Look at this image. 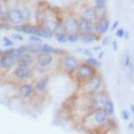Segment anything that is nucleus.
I'll return each mask as SVG.
<instances>
[{
  "mask_svg": "<svg viewBox=\"0 0 134 134\" xmlns=\"http://www.w3.org/2000/svg\"><path fill=\"white\" fill-rule=\"evenodd\" d=\"M110 118L103 108H94L92 109L87 115L83 118L82 123L86 125L90 130L99 129L105 127L110 123Z\"/></svg>",
  "mask_w": 134,
  "mask_h": 134,
  "instance_id": "1",
  "label": "nucleus"
},
{
  "mask_svg": "<svg viewBox=\"0 0 134 134\" xmlns=\"http://www.w3.org/2000/svg\"><path fill=\"white\" fill-rule=\"evenodd\" d=\"M80 88L82 94H94L100 90L105 88V82L101 73L98 72L97 75L88 80L87 82L80 85Z\"/></svg>",
  "mask_w": 134,
  "mask_h": 134,
  "instance_id": "2",
  "label": "nucleus"
},
{
  "mask_svg": "<svg viewBox=\"0 0 134 134\" xmlns=\"http://www.w3.org/2000/svg\"><path fill=\"white\" fill-rule=\"evenodd\" d=\"M98 73V70L92 68L91 66L87 64L85 62H82L77 68V69L74 72L75 78L77 81L79 85L82 84L90 78L94 76Z\"/></svg>",
  "mask_w": 134,
  "mask_h": 134,
  "instance_id": "3",
  "label": "nucleus"
},
{
  "mask_svg": "<svg viewBox=\"0 0 134 134\" xmlns=\"http://www.w3.org/2000/svg\"><path fill=\"white\" fill-rule=\"evenodd\" d=\"M91 95H92V103L94 108H104L106 103L110 98V94H109L108 90L106 88Z\"/></svg>",
  "mask_w": 134,
  "mask_h": 134,
  "instance_id": "4",
  "label": "nucleus"
},
{
  "mask_svg": "<svg viewBox=\"0 0 134 134\" xmlns=\"http://www.w3.org/2000/svg\"><path fill=\"white\" fill-rule=\"evenodd\" d=\"M82 62H80L79 59L75 56V55L68 54L66 55L63 59V68L69 73H74L75 70L77 69V68L79 67V65Z\"/></svg>",
  "mask_w": 134,
  "mask_h": 134,
  "instance_id": "5",
  "label": "nucleus"
},
{
  "mask_svg": "<svg viewBox=\"0 0 134 134\" xmlns=\"http://www.w3.org/2000/svg\"><path fill=\"white\" fill-rule=\"evenodd\" d=\"M12 49H9L6 52H4L3 56L0 59V65L3 68L10 69V68H12L17 62L16 60L14 59L13 55L12 54Z\"/></svg>",
  "mask_w": 134,
  "mask_h": 134,
  "instance_id": "6",
  "label": "nucleus"
},
{
  "mask_svg": "<svg viewBox=\"0 0 134 134\" xmlns=\"http://www.w3.org/2000/svg\"><path fill=\"white\" fill-rule=\"evenodd\" d=\"M14 75H15V76L20 80L26 79V78H28L30 76V75H31L30 67L25 64H20V63H19V66H18L17 69H15V71H14Z\"/></svg>",
  "mask_w": 134,
  "mask_h": 134,
  "instance_id": "7",
  "label": "nucleus"
},
{
  "mask_svg": "<svg viewBox=\"0 0 134 134\" xmlns=\"http://www.w3.org/2000/svg\"><path fill=\"white\" fill-rule=\"evenodd\" d=\"M92 22L88 20L87 19L83 17H81L78 19V25H77V32L79 34H87L90 32V28H91Z\"/></svg>",
  "mask_w": 134,
  "mask_h": 134,
  "instance_id": "8",
  "label": "nucleus"
},
{
  "mask_svg": "<svg viewBox=\"0 0 134 134\" xmlns=\"http://www.w3.org/2000/svg\"><path fill=\"white\" fill-rule=\"evenodd\" d=\"M54 62V57L52 54H40L37 56V64L40 66V68H47L49 65L52 64Z\"/></svg>",
  "mask_w": 134,
  "mask_h": 134,
  "instance_id": "9",
  "label": "nucleus"
},
{
  "mask_svg": "<svg viewBox=\"0 0 134 134\" xmlns=\"http://www.w3.org/2000/svg\"><path fill=\"white\" fill-rule=\"evenodd\" d=\"M34 90H35V88L32 84L25 83V84H22L19 88V91H18V93H19V95L22 98H27V97H30L32 94H34Z\"/></svg>",
  "mask_w": 134,
  "mask_h": 134,
  "instance_id": "10",
  "label": "nucleus"
},
{
  "mask_svg": "<svg viewBox=\"0 0 134 134\" xmlns=\"http://www.w3.org/2000/svg\"><path fill=\"white\" fill-rule=\"evenodd\" d=\"M65 26L69 34L72 32H77V25L78 19L75 17H69L65 21Z\"/></svg>",
  "mask_w": 134,
  "mask_h": 134,
  "instance_id": "11",
  "label": "nucleus"
},
{
  "mask_svg": "<svg viewBox=\"0 0 134 134\" xmlns=\"http://www.w3.org/2000/svg\"><path fill=\"white\" fill-rule=\"evenodd\" d=\"M8 18L13 24H19L20 22L23 20V17H22V13L20 10L13 9L8 12Z\"/></svg>",
  "mask_w": 134,
  "mask_h": 134,
  "instance_id": "12",
  "label": "nucleus"
},
{
  "mask_svg": "<svg viewBox=\"0 0 134 134\" xmlns=\"http://www.w3.org/2000/svg\"><path fill=\"white\" fill-rule=\"evenodd\" d=\"M49 84V78L48 77H42L35 82L34 88L38 92H44L48 88Z\"/></svg>",
  "mask_w": 134,
  "mask_h": 134,
  "instance_id": "13",
  "label": "nucleus"
},
{
  "mask_svg": "<svg viewBox=\"0 0 134 134\" xmlns=\"http://www.w3.org/2000/svg\"><path fill=\"white\" fill-rule=\"evenodd\" d=\"M97 21H98V26H99V32H98V35L102 36L105 32H107L109 28H110V20L105 18V19L97 20Z\"/></svg>",
  "mask_w": 134,
  "mask_h": 134,
  "instance_id": "14",
  "label": "nucleus"
},
{
  "mask_svg": "<svg viewBox=\"0 0 134 134\" xmlns=\"http://www.w3.org/2000/svg\"><path fill=\"white\" fill-rule=\"evenodd\" d=\"M34 35H37L40 38H45V39H51L54 36V34L52 32L48 31L46 28H42V27H36L35 29Z\"/></svg>",
  "mask_w": 134,
  "mask_h": 134,
  "instance_id": "15",
  "label": "nucleus"
},
{
  "mask_svg": "<svg viewBox=\"0 0 134 134\" xmlns=\"http://www.w3.org/2000/svg\"><path fill=\"white\" fill-rule=\"evenodd\" d=\"M82 17L85 18L91 22L97 21V17H96V12H95V9L93 8H87L85 9L84 11L82 12Z\"/></svg>",
  "mask_w": 134,
  "mask_h": 134,
  "instance_id": "16",
  "label": "nucleus"
},
{
  "mask_svg": "<svg viewBox=\"0 0 134 134\" xmlns=\"http://www.w3.org/2000/svg\"><path fill=\"white\" fill-rule=\"evenodd\" d=\"M103 109L105 110V111L107 112V114L109 115L110 118H112L113 116L115 115V104L111 98H110V99L108 100V102L106 103V104Z\"/></svg>",
  "mask_w": 134,
  "mask_h": 134,
  "instance_id": "17",
  "label": "nucleus"
},
{
  "mask_svg": "<svg viewBox=\"0 0 134 134\" xmlns=\"http://www.w3.org/2000/svg\"><path fill=\"white\" fill-rule=\"evenodd\" d=\"M96 38H97V36L92 34L91 32L80 34V40L83 43H86V44H90V43H92L93 41H95Z\"/></svg>",
  "mask_w": 134,
  "mask_h": 134,
  "instance_id": "18",
  "label": "nucleus"
},
{
  "mask_svg": "<svg viewBox=\"0 0 134 134\" xmlns=\"http://www.w3.org/2000/svg\"><path fill=\"white\" fill-rule=\"evenodd\" d=\"M59 24H60V22H58L54 19H47L44 23L45 28L47 29L50 32H52L53 34L54 32L55 29H56V27L58 26V25Z\"/></svg>",
  "mask_w": 134,
  "mask_h": 134,
  "instance_id": "19",
  "label": "nucleus"
},
{
  "mask_svg": "<svg viewBox=\"0 0 134 134\" xmlns=\"http://www.w3.org/2000/svg\"><path fill=\"white\" fill-rule=\"evenodd\" d=\"M85 62L88 64L90 66H91L92 68H94L96 69H99L101 68V66H102V63L99 60L97 59V58H95V57H88L87 59L85 60Z\"/></svg>",
  "mask_w": 134,
  "mask_h": 134,
  "instance_id": "20",
  "label": "nucleus"
},
{
  "mask_svg": "<svg viewBox=\"0 0 134 134\" xmlns=\"http://www.w3.org/2000/svg\"><path fill=\"white\" fill-rule=\"evenodd\" d=\"M34 56H32L31 54L26 53V54H24L22 55L21 59L19 60V63L20 64H25L26 66H30L32 62H34Z\"/></svg>",
  "mask_w": 134,
  "mask_h": 134,
  "instance_id": "21",
  "label": "nucleus"
},
{
  "mask_svg": "<svg viewBox=\"0 0 134 134\" xmlns=\"http://www.w3.org/2000/svg\"><path fill=\"white\" fill-rule=\"evenodd\" d=\"M42 45L40 44H34V43H31V44L27 45V50L28 53H32V54H37L41 51Z\"/></svg>",
  "mask_w": 134,
  "mask_h": 134,
  "instance_id": "22",
  "label": "nucleus"
},
{
  "mask_svg": "<svg viewBox=\"0 0 134 134\" xmlns=\"http://www.w3.org/2000/svg\"><path fill=\"white\" fill-rule=\"evenodd\" d=\"M95 12H96V17H97V20H100L103 19H105V9L104 7H96L95 8Z\"/></svg>",
  "mask_w": 134,
  "mask_h": 134,
  "instance_id": "23",
  "label": "nucleus"
},
{
  "mask_svg": "<svg viewBox=\"0 0 134 134\" xmlns=\"http://www.w3.org/2000/svg\"><path fill=\"white\" fill-rule=\"evenodd\" d=\"M35 29H36V26H32L31 25H23V26H21L22 32H25V34H27L34 35Z\"/></svg>",
  "mask_w": 134,
  "mask_h": 134,
  "instance_id": "24",
  "label": "nucleus"
},
{
  "mask_svg": "<svg viewBox=\"0 0 134 134\" xmlns=\"http://www.w3.org/2000/svg\"><path fill=\"white\" fill-rule=\"evenodd\" d=\"M54 34L55 36L60 35V34H68V31H67V28H66L65 25L62 23H60L58 25V26L56 27V29H55V31L54 32Z\"/></svg>",
  "mask_w": 134,
  "mask_h": 134,
  "instance_id": "25",
  "label": "nucleus"
},
{
  "mask_svg": "<svg viewBox=\"0 0 134 134\" xmlns=\"http://www.w3.org/2000/svg\"><path fill=\"white\" fill-rule=\"evenodd\" d=\"M54 51H55V48L54 47L50 46L48 44H43L41 47V51H40V53L51 54H54Z\"/></svg>",
  "mask_w": 134,
  "mask_h": 134,
  "instance_id": "26",
  "label": "nucleus"
},
{
  "mask_svg": "<svg viewBox=\"0 0 134 134\" xmlns=\"http://www.w3.org/2000/svg\"><path fill=\"white\" fill-rule=\"evenodd\" d=\"M80 40V34L78 32H72V34H68V42L69 43H75Z\"/></svg>",
  "mask_w": 134,
  "mask_h": 134,
  "instance_id": "27",
  "label": "nucleus"
},
{
  "mask_svg": "<svg viewBox=\"0 0 134 134\" xmlns=\"http://www.w3.org/2000/svg\"><path fill=\"white\" fill-rule=\"evenodd\" d=\"M90 32L94 35H98V32H99V26H98V21H94L92 22L91 24V28H90ZM99 36V35H98Z\"/></svg>",
  "mask_w": 134,
  "mask_h": 134,
  "instance_id": "28",
  "label": "nucleus"
},
{
  "mask_svg": "<svg viewBox=\"0 0 134 134\" xmlns=\"http://www.w3.org/2000/svg\"><path fill=\"white\" fill-rule=\"evenodd\" d=\"M77 52L79 54H82V55H85V56L88 57H92L93 56V53L90 51V49H87V48H83V47H80V48L77 49Z\"/></svg>",
  "mask_w": 134,
  "mask_h": 134,
  "instance_id": "29",
  "label": "nucleus"
},
{
  "mask_svg": "<svg viewBox=\"0 0 134 134\" xmlns=\"http://www.w3.org/2000/svg\"><path fill=\"white\" fill-rule=\"evenodd\" d=\"M21 13H22V17H23V20H28L31 17V12L30 10L27 8V7H24L21 11Z\"/></svg>",
  "mask_w": 134,
  "mask_h": 134,
  "instance_id": "30",
  "label": "nucleus"
},
{
  "mask_svg": "<svg viewBox=\"0 0 134 134\" xmlns=\"http://www.w3.org/2000/svg\"><path fill=\"white\" fill-rule=\"evenodd\" d=\"M131 64V57L129 56V54H126L125 56V58H124V60H123V65H122L123 69H126L127 68L130 67Z\"/></svg>",
  "mask_w": 134,
  "mask_h": 134,
  "instance_id": "31",
  "label": "nucleus"
},
{
  "mask_svg": "<svg viewBox=\"0 0 134 134\" xmlns=\"http://www.w3.org/2000/svg\"><path fill=\"white\" fill-rule=\"evenodd\" d=\"M121 118L124 121H129L131 118L130 111L127 110H121Z\"/></svg>",
  "mask_w": 134,
  "mask_h": 134,
  "instance_id": "32",
  "label": "nucleus"
},
{
  "mask_svg": "<svg viewBox=\"0 0 134 134\" xmlns=\"http://www.w3.org/2000/svg\"><path fill=\"white\" fill-rule=\"evenodd\" d=\"M29 40L32 43H34V44H40L42 42L41 38L37 36V35H31L29 37Z\"/></svg>",
  "mask_w": 134,
  "mask_h": 134,
  "instance_id": "33",
  "label": "nucleus"
},
{
  "mask_svg": "<svg viewBox=\"0 0 134 134\" xmlns=\"http://www.w3.org/2000/svg\"><path fill=\"white\" fill-rule=\"evenodd\" d=\"M56 37V40L59 43H66L68 42V34H60L57 35Z\"/></svg>",
  "mask_w": 134,
  "mask_h": 134,
  "instance_id": "34",
  "label": "nucleus"
},
{
  "mask_svg": "<svg viewBox=\"0 0 134 134\" xmlns=\"http://www.w3.org/2000/svg\"><path fill=\"white\" fill-rule=\"evenodd\" d=\"M3 42H4V47H12L13 46V42L12 41V40H10L8 37L4 36L3 39Z\"/></svg>",
  "mask_w": 134,
  "mask_h": 134,
  "instance_id": "35",
  "label": "nucleus"
},
{
  "mask_svg": "<svg viewBox=\"0 0 134 134\" xmlns=\"http://www.w3.org/2000/svg\"><path fill=\"white\" fill-rule=\"evenodd\" d=\"M125 31L122 28H119L116 31V36H117L118 39H122V38L125 37Z\"/></svg>",
  "mask_w": 134,
  "mask_h": 134,
  "instance_id": "36",
  "label": "nucleus"
},
{
  "mask_svg": "<svg viewBox=\"0 0 134 134\" xmlns=\"http://www.w3.org/2000/svg\"><path fill=\"white\" fill-rule=\"evenodd\" d=\"M12 38L16 40H24V37L19 34H14L12 35Z\"/></svg>",
  "mask_w": 134,
  "mask_h": 134,
  "instance_id": "37",
  "label": "nucleus"
},
{
  "mask_svg": "<svg viewBox=\"0 0 134 134\" xmlns=\"http://www.w3.org/2000/svg\"><path fill=\"white\" fill-rule=\"evenodd\" d=\"M96 4H97V7H104L105 0H96Z\"/></svg>",
  "mask_w": 134,
  "mask_h": 134,
  "instance_id": "38",
  "label": "nucleus"
},
{
  "mask_svg": "<svg viewBox=\"0 0 134 134\" xmlns=\"http://www.w3.org/2000/svg\"><path fill=\"white\" fill-rule=\"evenodd\" d=\"M110 37H104V38H103V40H102V45H103V46H106V45H108L109 43H110Z\"/></svg>",
  "mask_w": 134,
  "mask_h": 134,
  "instance_id": "39",
  "label": "nucleus"
},
{
  "mask_svg": "<svg viewBox=\"0 0 134 134\" xmlns=\"http://www.w3.org/2000/svg\"><path fill=\"white\" fill-rule=\"evenodd\" d=\"M111 46H112V49L114 51H117L118 48V41L116 40H112V43H111Z\"/></svg>",
  "mask_w": 134,
  "mask_h": 134,
  "instance_id": "40",
  "label": "nucleus"
},
{
  "mask_svg": "<svg viewBox=\"0 0 134 134\" xmlns=\"http://www.w3.org/2000/svg\"><path fill=\"white\" fill-rule=\"evenodd\" d=\"M54 54H66V52L64 51V50H62V49L55 48Z\"/></svg>",
  "mask_w": 134,
  "mask_h": 134,
  "instance_id": "41",
  "label": "nucleus"
},
{
  "mask_svg": "<svg viewBox=\"0 0 134 134\" xmlns=\"http://www.w3.org/2000/svg\"><path fill=\"white\" fill-rule=\"evenodd\" d=\"M103 56H104V51H103V50H101V51L99 52V54H98V55H97V59L99 60H102L103 58Z\"/></svg>",
  "mask_w": 134,
  "mask_h": 134,
  "instance_id": "42",
  "label": "nucleus"
},
{
  "mask_svg": "<svg viewBox=\"0 0 134 134\" xmlns=\"http://www.w3.org/2000/svg\"><path fill=\"white\" fill-rule=\"evenodd\" d=\"M118 20H116L114 23H113L112 26H111V28H110V30H111V31H114V30L118 27Z\"/></svg>",
  "mask_w": 134,
  "mask_h": 134,
  "instance_id": "43",
  "label": "nucleus"
},
{
  "mask_svg": "<svg viewBox=\"0 0 134 134\" xmlns=\"http://www.w3.org/2000/svg\"><path fill=\"white\" fill-rule=\"evenodd\" d=\"M127 128L129 129V130H131V131L134 130V122H130V123H129L128 125H127Z\"/></svg>",
  "mask_w": 134,
  "mask_h": 134,
  "instance_id": "44",
  "label": "nucleus"
},
{
  "mask_svg": "<svg viewBox=\"0 0 134 134\" xmlns=\"http://www.w3.org/2000/svg\"><path fill=\"white\" fill-rule=\"evenodd\" d=\"M102 50V47L101 46H97V47H94L92 48V51H95V52H100Z\"/></svg>",
  "mask_w": 134,
  "mask_h": 134,
  "instance_id": "45",
  "label": "nucleus"
},
{
  "mask_svg": "<svg viewBox=\"0 0 134 134\" xmlns=\"http://www.w3.org/2000/svg\"><path fill=\"white\" fill-rule=\"evenodd\" d=\"M130 111L132 115H134V103H131L130 104Z\"/></svg>",
  "mask_w": 134,
  "mask_h": 134,
  "instance_id": "46",
  "label": "nucleus"
},
{
  "mask_svg": "<svg viewBox=\"0 0 134 134\" xmlns=\"http://www.w3.org/2000/svg\"><path fill=\"white\" fill-rule=\"evenodd\" d=\"M125 40H129V38H130V35H129V32H125Z\"/></svg>",
  "mask_w": 134,
  "mask_h": 134,
  "instance_id": "47",
  "label": "nucleus"
},
{
  "mask_svg": "<svg viewBox=\"0 0 134 134\" xmlns=\"http://www.w3.org/2000/svg\"><path fill=\"white\" fill-rule=\"evenodd\" d=\"M3 15V10H2V7H1V5H0V17Z\"/></svg>",
  "mask_w": 134,
  "mask_h": 134,
  "instance_id": "48",
  "label": "nucleus"
},
{
  "mask_svg": "<svg viewBox=\"0 0 134 134\" xmlns=\"http://www.w3.org/2000/svg\"><path fill=\"white\" fill-rule=\"evenodd\" d=\"M1 53H2V52H1V51H0V54H1Z\"/></svg>",
  "mask_w": 134,
  "mask_h": 134,
  "instance_id": "49",
  "label": "nucleus"
},
{
  "mask_svg": "<svg viewBox=\"0 0 134 134\" xmlns=\"http://www.w3.org/2000/svg\"><path fill=\"white\" fill-rule=\"evenodd\" d=\"M133 27H134V24H133Z\"/></svg>",
  "mask_w": 134,
  "mask_h": 134,
  "instance_id": "50",
  "label": "nucleus"
},
{
  "mask_svg": "<svg viewBox=\"0 0 134 134\" xmlns=\"http://www.w3.org/2000/svg\"><path fill=\"white\" fill-rule=\"evenodd\" d=\"M0 27H1V26H0Z\"/></svg>",
  "mask_w": 134,
  "mask_h": 134,
  "instance_id": "51",
  "label": "nucleus"
}]
</instances>
